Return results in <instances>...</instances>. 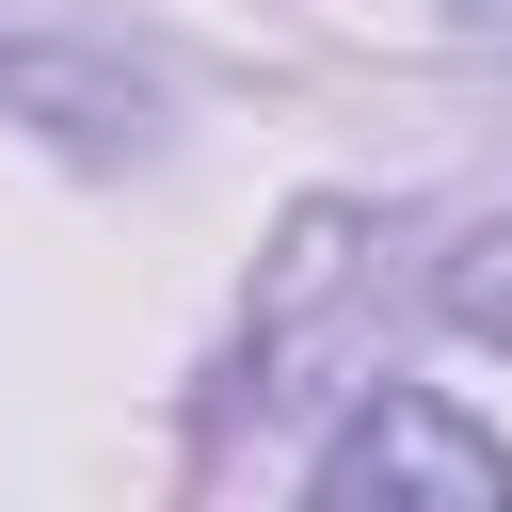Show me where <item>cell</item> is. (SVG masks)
<instances>
[{
    "label": "cell",
    "mask_w": 512,
    "mask_h": 512,
    "mask_svg": "<svg viewBox=\"0 0 512 512\" xmlns=\"http://www.w3.org/2000/svg\"><path fill=\"white\" fill-rule=\"evenodd\" d=\"M448 320H464L480 352H512V224H480V240L448 256Z\"/></svg>",
    "instance_id": "cell-2"
},
{
    "label": "cell",
    "mask_w": 512,
    "mask_h": 512,
    "mask_svg": "<svg viewBox=\"0 0 512 512\" xmlns=\"http://www.w3.org/2000/svg\"><path fill=\"white\" fill-rule=\"evenodd\" d=\"M304 496L320 512H512V448L464 400H432V384H368L304 448Z\"/></svg>",
    "instance_id": "cell-1"
}]
</instances>
